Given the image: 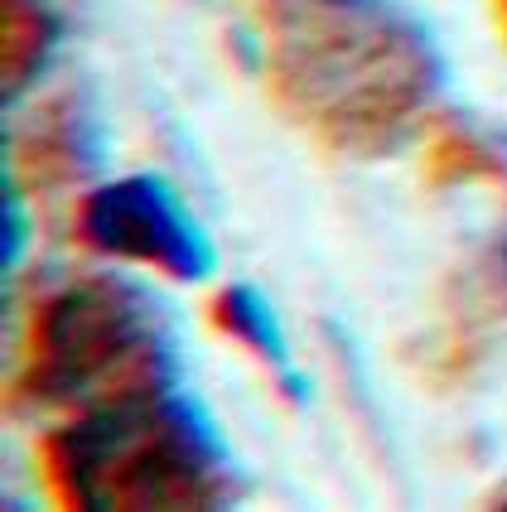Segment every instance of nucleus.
Returning a JSON list of instances; mask_svg holds the SVG:
<instances>
[{"label":"nucleus","instance_id":"f257e3e1","mask_svg":"<svg viewBox=\"0 0 507 512\" xmlns=\"http://www.w3.org/2000/svg\"><path fill=\"white\" fill-rule=\"evenodd\" d=\"M276 112L338 155L396 150L445 87V58L401 0H247Z\"/></svg>","mask_w":507,"mask_h":512},{"label":"nucleus","instance_id":"f03ea898","mask_svg":"<svg viewBox=\"0 0 507 512\" xmlns=\"http://www.w3.org/2000/svg\"><path fill=\"white\" fill-rule=\"evenodd\" d=\"M39 464L49 493L78 512L223 508L237 498L227 440L179 387L78 411L44 435Z\"/></svg>","mask_w":507,"mask_h":512},{"label":"nucleus","instance_id":"7ed1b4c3","mask_svg":"<svg viewBox=\"0 0 507 512\" xmlns=\"http://www.w3.org/2000/svg\"><path fill=\"white\" fill-rule=\"evenodd\" d=\"M179 387L165 305L121 276H73L39 295L10 406L92 411Z\"/></svg>","mask_w":507,"mask_h":512},{"label":"nucleus","instance_id":"20e7f679","mask_svg":"<svg viewBox=\"0 0 507 512\" xmlns=\"http://www.w3.org/2000/svg\"><path fill=\"white\" fill-rule=\"evenodd\" d=\"M73 232L87 252L150 266L169 281H208L218 252L179 189L160 174H126L78 199Z\"/></svg>","mask_w":507,"mask_h":512},{"label":"nucleus","instance_id":"39448f33","mask_svg":"<svg viewBox=\"0 0 507 512\" xmlns=\"http://www.w3.org/2000/svg\"><path fill=\"white\" fill-rule=\"evenodd\" d=\"M107 155V136L102 121L87 112L78 97H54L39 116H29L10 136V170L25 174L29 189H63L78 184L102 165Z\"/></svg>","mask_w":507,"mask_h":512},{"label":"nucleus","instance_id":"423d86ee","mask_svg":"<svg viewBox=\"0 0 507 512\" xmlns=\"http://www.w3.org/2000/svg\"><path fill=\"white\" fill-rule=\"evenodd\" d=\"M208 319L223 329L232 343H242L261 368L281 382V392L290 401H305V372L295 368V353H290V339L281 329V314L271 310V300L247 281H232L213 295L208 305Z\"/></svg>","mask_w":507,"mask_h":512},{"label":"nucleus","instance_id":"0eeeda50","mask_svg":"<svg viewBox=\"0 0 507 512\" xmlns=\"http://www.w3.org/2000/svg\"><path fill=\"white\" fill-rule=\"evenodd\" d=\"M63 39V20L49 0H0V87L5 102H20L54 58Z\"/></svg>","mask_w":507,"mask_h":512},{"label":"nucleus","instance_id":"6e6552de","mask_svg":"<svg viewBox=\"0 0 507 512\" xmlns=\"http://www.w3.org/2000/svg\"><path fill=\"white\" fill-rule=\"evenodd\" d=\"M430 170L440 174V179H454V184H464V179L507 184V155L493 150V145L483 141L479 131H469V126H445V131L435 136V145H430Z\"/></svg>","mask_w":507,"mask_h":512},{"label":"nucleus","instance_id":"1a4fd4ad","mask_svg":"<svg viewBox=\"0 0 507 512\" xmlns=\"http://www.w3.org/2000/svg\"><path fill=\"white\" fill-rule=\"evenodd\" d=\"M5 271H15L20 266V252H25L29 242V218H25V194H20V179L15 174H5Z\"/></svg>","mask_w":507,"mask_h":512},{"label":"nucleus","instance_id":"9d476101","mask_svg":"<svg viewBox=\"0 0 507 512\" xmlns=\"http://www.w3.org/2000/svg\"><path fill=\"white\" fill-rule=\"evenodd\" d=\"M493 271H498V281L507 290V232H503V242H498V252H493Z\"/></svg>","mask_w":507,"mask_h":512},{"label":"nucleus","instance_id":"9b49d317","mask_svg":"<svg viewBox=\"0 0 507 512\" xmlns=\"http://www.w3.org/2000/svg\"><path fill=\"white\" fill-rule=\"evenodd\" d=\"M498 5V20H503V29H507V0H493Z\"/></svg>","mask_w":507,"mask_h":512}]
</instances>
